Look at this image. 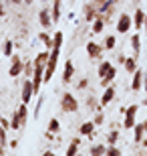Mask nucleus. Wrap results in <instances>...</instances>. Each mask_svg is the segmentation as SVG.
Returning <instances> with one entry per match:
<instances>
[{"label":"nucleus","mask_w":147,"mask_h":156,"mask_svg":"<svg viewBox=\"0 0 147 156\" xmlns=\"http://www.w3.org/2000/svg\"><path fill=\"white\" fill-rule=\"evenodd\" d=\"M2 53H4L6 57H12V55H14V43H12L10 39H6V41H4V47H2Z\"/></svg>","instance_id":"nucleus-25"},{"label":"nucleus","mask_w":147,"mask_h":156,"mask_svg":"<svg viewBox=\"0 0 147 156\" xmlns=\"http://www.w3.org/2000/svg\"><path fill=\"white\" fill-rule=\"evenodd\" d=\"M115 45H117V39H115V35H107V37H105V41H103V49L111 51V49H115Z\"/></svg>","instance_id":"nucleus-23"},{"label":"nucleus","mask_w":147,"mask_h":156,"mask_svg":"<svg viewBox=\"0 0 147 156\" xmlns=\"http://www.w3.org/2000/svg\"><path fill=\"white\" fill-rule=\"evenodd\" d=\"M58 104H61V110L65 112V114H73V112L79 110V101H77V98H75L73 93H68V91H62Z\"/></svg>","instance_id":"nucleus-1"},{"label":"nucleus","mask_w":147,"mask_h":156,"mask_svg":"<svg viewBox=\"0 0 147 156\" xmlns=\"http://www.w3.org/2000/svg\"><path fill=\"white\" fill-rule=\"evenodd\" d=\"M24 2H26V4H32V0H24Z\"/></svg>","instance_id":"nucleus-47"},{"label":"nucleus","mask_w":147,"mask_h":156,"mask_svg":"<svg viewBox=\"0 0 147 156\" xmlns=\"http://www.w3.org/2000/svg\"><path fill=\"white\" fill-rule=\"evenodd\" d=\"M38 39L42 41V45L46 47V51H51V49H52V37L48 35V33H40V35H38Z\"/></svg>","instance_id":"nucleus-26"},{"label":"nucleus","mask_w":147,"mask_h":156,"mask_svg":"<svg viewBox=\"0 0 147 156\" xmlns=\"http://www.w3.org/2000/svg\"><path fill=\"white\" fill-rule=\"evenodd\" d=\"M89 154L93 156H107V144H93Z\"/></svg>","instance_id":"nucleus-18"},{"label":"nucleus","mask_w":147,"mask_h":156,"mask_svg":"<svg viewBox=\"0 0 147 156\" xmlns=\"http://www.w3.org/2000/svg\"><path fill=\"white\" fill-rule=\"evenodd\" d=\"M117 61H119V63H121V65L125 63V55H123V53H121V55H119V57H117Z\"/></svg>","instance_id":"nucleus-38"},{"label":"nucleus","mask_w":147,"mask_h":156,"mask_svg":"<svg viewBox=\"0 0 147 156\" xmlns=\"http://www.w3.org/2000/svg\"><path fill=\"white\" fill-rule=\"evenodd\" d=\"M73 77H75V65L68 59V61H65V69H62V83H71Z\"/></svg>","instance_id":"nucleus-7"},{"label":"nucleus","mask_w":147,"mask_h":156,"mask_svg":"<svg viewBox=\"0 0 147 156\" xmlns=\"http://www.w3.org/2000/svg\"><path fill=\"white\" fill-rule=\"evenodd\" d=\"M113 99H115V87H113V85H107V87H105V91H103V95H101V99H99V101H101V105L105 108V105H107V104H111Z\"/></svg>","instance_id":"nucleus-10"},{"label":"nucleus","mask_w":147,"mask_h":156,"mask_svg":"<svg viewBox=\"0 0 147 156\" xmlns=\"http://www.w3.org/2000/svg\"><path fill=\"white\" fill-rule=\"evenodd\" d=\"M105 23H107V20H105V16H103V14H97V18L91 23V30H93L95 35L103 33V29H105Z\"/></svg>","instance_id":"nucleus-11"},{"label":"nucleus","mask_w":147,"mask_h":156,"mask_svg":"<svg viewBox=\"0 0 147 156\" xmlns=\"http://www.w3.org/2000/svg\"><path fill=\"white\" fill-rule=\"evenodd\" d=\"M0 118H2V116H0Z\"/></svg>","instance_id":"nucleus-50"},{"label":"nucleus","mask_w":147,"mask_h":156,"mask_svg":"<svg viewBox=\"0 0 147 156\" xmlns=\"http://www.w3.org/2000/svg\"><path fill=\"white\" fill-rule=\"evenodd\" d=\"M6 14V8H4V2H0V16H4Z\"/></svg>","instance_id":"nucleus-37"},{"label":"nucleus","mask_w":147,"mask_h":156,"mask_svg":"<svg viewBox=\"0 0 147 156\" xmlns=\"http://www.w3.org/2000/svg\"><path fill=\"white\" fill-rule=\"evenodd\" d=\"M143 126H145V132H147V120H145V122H143Z\"/></svg>","instance_id":"nucleus-46"},{"label":"nucleus","mask_w":147,"mask_h":156,"mask_svg":"<svg viewBox=\"0 0 147 156\" xmlns=\"http://www.w3.org/2000/svg\"><path fill=\"white\" fill-rule=\"evenodd\" d=\"M18 146V140H10V148H16Z\"/></svg>","instance_id":"nucleus-40"},{"label":"nucleus","mask_w":147,"mask_h":156,"mask_svg":"<svg viewBox=\"0 0 147 156\" xmlns=\"http://www.w3.org/2000/svg\"><path fill=\"white\" fill-rule=\"evenodd\" d=\"M20 73H24V61L18 55L10 57V69H8V77H18Z\"/></svg>","instance_id":"nucleus-3"},{"label":"nucleus","mask_w":147,"mask_h":156,"mask_svg":"<svg viewBox=\"0 0 147 156\" xmlns=\"http://www.w3.org/2000/svg\"><path fill=\"white\" fill-rule=\"evenodd\" d=\"M0 126H2V128H6V130H10V122L6 120V118H0Z\"/></svg>","instance_id":"nucleus-36"},{"label":"nucleus","mask_w":147,"mask_h":156,"mask_svg":"<svg viewBox=\"0 0 147 156\" xmlns=\"http://www.w3.org/2000/svg\"><path fill=\"white\" fill-rule=\"evenodd\" d=\"M143 134H145V126H143V122H137L135 126H133V142L141 144Z\"/></svg>","instance_id":"nucleus-12"},{"label":"nucleus","mask_w":147,"mask_h":156,"mask_svg":"<svg viewBox=\"0 0 147 156\" xmlns=\"http://www.w3.org/2000/svg\"><path fill=\"white\" fill-rule=\"evenodd\" d=\"M8 2H12V4H20V2H24V0H8Z\"/></svg>","instance_id":"nucleus-41"},{"label":"nucleus","mask_w":147,"mask_h":156,"mask_svg":"<svg viewBox=\"0 0 147 156\" xmlns=\"http://www.w3.org/2000/svg\"><path fill=\"white\" fill-rule=\"evenodd\" d=\"M141 146H143V148H147V138H143V140H141Z\"/></svg>","instance_id":"nucleus-42"},{"label":"nucleus","mask_w":147,"mask_h":156,"mask_svg":"<svg viewBox=\"0 0 147 156\" xmlns=\"http://www.w3.org/2000/svg\"><path fill=\"white\" fill-rule=\"evenodd\" d=\"M48 132H52V134H58V132H61V122H58L57 118H52V120L48 122Z\"/></svg>","instance_id":"nucleus-27"},{"label":"nucleus","mask_w":147,"mask_h":156,"mask_svg":"<svg viewBox=\"0 0 147 156\" xmlns=\"http://www.w3.org/2000/svg\"><path fill=\"white\" fill-rule=\"evenodd\" d=\"M113 67V63L111 61H101V65H99V69H97V73H99V77H105L107 75V71Z\"/></svg>","instance_id":"nucleus-24"},{"label":"nucleus","mask_w":147,"mask_h":156,"mask_svg":"<svg viewBox=\"0 0 147 156\" xmlns=\"http://www.w3.org/2000/svg\"><path fill=\"white\" fill-rule=\"evenodd\" d=\"M0 144H2V146L8 144V138H6V128H2V126H0Z\"/></svg>","instance_id":"nucleus-34"},{"label":"nucleus","mask_w":147,"mask_h":156,"mask_svg":"<svg viewBox=\"0 0 147 156\" xmlns=\"http://www.w3.org/2000/svg\"><path fill=\"white\" fill-rule=\"evenodd\" d=\"M123 67H125V71H127V73H131V75H133V73L139 69V67H137V57H135V55H133V57H125Z\"/></svg>","instance_id":"nucleus-13"},{"label":"nucleus","mask_w":147,"mask_h":156,"mask_svg":"<svg viewBox=\"0 0 147 156\" xmlns=\"http://www.w3.org/2000/svg\"><path fill=\"white\" fill-rule=\"evenodd\" d=\"M145 18H147V12L143 8H135V12H133V29L141 30L143 24H145Z\"/></svg>","instance_id":"nucleus-4"},{"label":"nucleus","mask_w":147,"mask_h":156,"mask_svg":"<svg viewBox=\"0 0 147 156\" xmlns=\"http://www.w3.org/2000/svg\"><path fill=\"white\" fill-rule=\"evenodd\" d=\"M87 85H89V79H87V77H83V79L77 83V89H87Z\"/></svg>","instance_id":"nucleus-35"},{"label":"nucleus","mask_w":147,"mask_h":156,"mask_svg":"<svg viewBox=\"0 0 147 156\" xmlns=\"http://www.w3.org/2000/svg\"><path fill=\"white\" fill-rule=\"evenodd\" d=\"M34 95V87H32V79L26 77V81L22 83V101L24 104H30V99Z\"/></svg>","instance_id":"nucleus-5"},{"label":"nucleus","mask_w":147,"mask_h":156,"mask_svg":"<svg viewBox=\"0 0 147 156\" xmlns=\"http://www.w3.org/2000/svg\"><path fill=\"white\" fill-rule=\"evenodd\" d=\"M42 2H48V0H42Z\"/></svg>","instance_id":"nucleus-49"},{"label":"nucleus","mask_w":147,"mask_h":156,"mask_svg":"<svg viewBox=\"0 0 147 156\" xmlns=\"http://www.w3.org/2000/svg\"><path fill=\"white\" fill-rule=\"evenodd\" d=\"M143 29H145V33H147V18H145V24H143Z\"/></svg>","instance_id":"nucleus-44"},{"label":"nucleus","mask_w":147,"mask_h":156,"mask_svg":"<svg viewBox=\"0 0 147 156\" xmlns=\"http://www.w3.org/2000/svg\"><path fill=\"white\" fill-rule=\"evenodd\" d=\"M131 49H133V55L139 57V53H141V37H139V30L131 37Z\"/></svg>","instance_id":"nucleus-16"},{"label":"nucleus","mask_w":147,"mask_h":156,"mask_svg":"<svg viewBox=\"0 0 147 156\" xmlns=\"http://www.w3.org/2000/svg\"><path fill=\"white\" fill-rule=\"evenodd\" d=\"M131 2H139V0H131Z\"/></svg>","instance_id":"nucleus-48"},{"label":"nucleus","mask_w":147,"mask_h":156,"mask_svg":"<svg viewBox=\"0 0 147 156\" xmlns=\"http://www.w3.org/2000/svg\"><path fill=\"white\" fill-rule=\"evenodd\" d=\"M38 23L42 24V29H51L52 16H51V10H48V8H42V10L38 12Z\"/></svg>","instance_id":"nucleus-8"},{"label":"nucleus","mask_w":147,"mask_h":156,"mask_svg":"<svg viewBox=\"0 0 147 156\" xmlns=\"http://www.w3.org/2000/svg\"><path fill=\"white\" fill-rule=\"evenodd\" d=\"M131 89L133 91H141L143 89V71L137 69L135 73H133V79H131Z\"/></svg>","instance_id":"nucleus-9"},{"label":"nucleus","mask_w":147,"mask_h":156,"mask_svg":"<svg viewBox=\"0 0 147 156\" xmlns=\"http://www.w3.org/2000/svg\"><path fill=\"white\" fill-rule=\"evenodd\" d=\"M93 122H95V126H101L103 122H105V114H103V110L97 112V116H95V120H93Z\"/></svg>","instance_id":"nucleus-33"},{"label":"nucleus","mask_w":147,"mask_h":156,"mask_svg":"<svg viewBox=\"0 0 147 156\" xmlns=\"http://www.w3.org/2000/svg\"><path fill=\"white\" fill-rule=\"evenodd\" d=\"M117 140H119V130L113 128V130L107 134V144H117Z\"/></svg>","instance_id":"nucleus-28"},{"label":"nucleus","mask_w":147,"mask_h":156,"mask_svg":"<svg viewBox=\"0 0 147 156\" xmlns=\"http://www.w3.org/2000/svg\"><path fill=\"white\" fill-rule=\"evenodd\" d=\"M24 73H26V77H32V73H34V63H24Z\"/></svg>","instance_id":"nucleus-32"},{"label":"nucleus","mask_w":147,"mask_h":156,"mask_svg":"<svg viewBox=\"0 0 147 156\" xmlns=\"http://www.w3.org/2000/svg\"><path fill=\"white\" fill-rule=\"evenodd\" d=\"M123 152L119 150L115 144H107V156H121Z\"/></svg>","instance_id":"nucleus-30"},{"label":"nucleus","mask_w":147,"mask_h":156,"mask_svg":"<svg viewBox=\"0 0 147 156\" xmlns=\"http://www.w3.org/2000/svg\"><path fill=\"white\" fill-rule=\"evenodd\" d=\"M87 55H89L91 59H99L103 55V45H99L95 41H89V43H87Z\"/></svg>","instance_id":"nucleus-6"},{"label":"nucleus","mask_w":147,"mask_h":156,"mask_svg":"<svg viewBox=\"0 0 147 156\" xmlns=\"http://www.w3.org/2000/svg\"><path fill=\"white\" fill-rule=\"evenodd\" d=\"M133 29V16L127 14V12H121L119 14V20H117V33L125 35V33H129Z\"/></svg>","instance_id":"nucleus-2"},{"label":"nucleus","mask_w":147,"mask_h":156,"mask_svg":"<svg viewBox=\"0 0 147 156\" xmlns=\"http://www.w3.org/2000/svg\"><path fill=\"white\" fill-rule=\"evenodd\" d=\"M0 154H6V148H4L2 144H0Z\"/></svg>","instance_id":"nucleus-43"},{"label":"nucleus","mask_w":147,"mask_h":156,"mask_svg":"<svg viewBox=\"0 0 147 156\" xmlns=\"http://www.w3.org/2000/svg\"><path fill=\"white\" fill-rule=\"evenodd\" d=\"M24 124H22V120H20V116H18V112H14L12 114V118H10V130H20Z\"/></svg>","instance_id":"nucleus-22"},{"label":"nucleus","mask_w":147,"mask_h":156,"mask_svg":"<svg viewBox=\"0 0 147 156\" xmlns=\"http://www.w3.org/2000/svg\"><path fill=\"white\" fill-rule=\"evenodd\" d=\"M141 105H147V98H145V99H143V101H141Z\"/></svg>","instance_id":"nucleus-45"},{"label":"nucleus","mask_w":147,"mask_h":156,"mask_svg":"<svg viewBox=\"0 0 147 156\" xmlns=\"http://www.w3.org/2000/svg\"><path fill=\"white\" fill-rule=\"evenodd\" d=\"M62 41H65V35H62L61 30H57L52 35V47H62Z\"/></svg>","instance_id":"nucleus-29"},{"label":"nucleus","mask_w":147,"mask_h":156,"mask_svg":"<svg viewBox=\"0 0 147 156\" xmlns=\"http://www.w3.org/2000/svg\"><path fill=\"white\" fill-rule=\"evenodd\" d=\"M83 12H85V20H87V23H93V20L97 18V14H99V12L93 8V4H91V2H89V4H85Z\"/></svg>","instance_id":"nucleus-17"},{"label":"nucleus","mask_w":147,"mask_h":156,"mask_svg":"<svg viewBox=\"0 0 147 156\" xmlns=\"http://www.w3.org/2000/svg\"><path fill=\"white\" fill-rule=\"evenodd\" d=\"M62 2L61 0H55L52 2V8H51V16H52V23H58V18H61V14H62Z\"/></svg>","instance_id":"nucleus-15"},{"label":"nucleus","mask_w":147,"mask_h":156,"mask_svg":"<svg viewBox=\"0 0 147 156\" xmlns=\"http://www.w3.org/2000/svg\"><path fill=\"white\" fill-rule=\"evenodd\" d=\"M79 132H81V136H93V132H95V122L91 120V122H83L81 124V128H79Z\"/></svg>","instance_id":"nucleus-14"},{"label":"nucleus","mask_w":147,"mask_h":156,"mask_svg":"<svg viewBox=\"0 0 147 156\" xmlns=\"http://www.w3.org/2000/svg\"><path fill=\"white\" fill-rule=\"evenodd\" d=\"M135 124H137L135 114H125V116H123V128H125V130H133Z\"/></svg>","instance_id":"nucleus-20"},{"label":"nucleus","mask_w":147,"mask_h":156,"mask_svg":"<svg viewBox=\"0 0 147 156\" xmlns=\"http://www.w3.org/2000/svg\"><path fill=\"white\" fill-rule=\"evenodd\" d=\"M42 104H45V95H38V99H36V108H34V114H32L34 118H38L40 110H42Z\"/></svg>","instance_id":"nucleus-31"},{"label":"nucleus","mask_w":147,"mask_h":156,"mask_svg":"<svg viewBox=\"0 0 147 156\" xmlns=\"http://www.w3.org/2000/svg\"><path fill=\"white\" fill-rule=\"evenodd\" d=\"M143 89H145V93H147V75H143Z\"/></svg>","instance_id":"nucleus-39"},{"label":"nucleus","mask_w":147,"mask_h":156,"mask_svg":"<svg viewBox=\"0 0 147 156\" xmlns=\"http://www.w3.org/2000/svg\"><path fill=\"white\" fill-rule=\"evenodd\" d=\"M117 77V69L115 67H111V69L107 71V75L105 77H101V87H107V85H111V81Z\"/></svg>","instance_id":"nucleus-19"},{"label":"nucleus","mask_w":147,"mask_h":156,"mask_svg":"<svg viewBox=\"0 0 147 156\" xmlns=\"http://www.w3.org/2000/svg\"><path fill=\"white\" fill-rule=\"evenodd\" d=\"M79 146H81V140L73 138V140H71V144H68V148H67V156H75L77 152H79Z\"/></svg>","instance_id":"nucleus-21"}]
</instances>
